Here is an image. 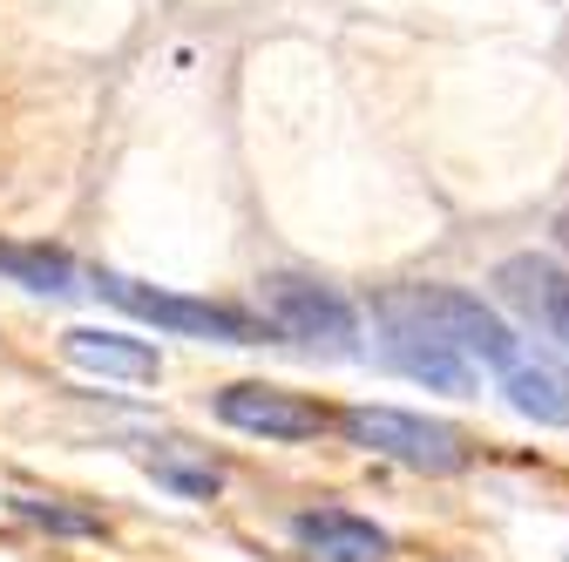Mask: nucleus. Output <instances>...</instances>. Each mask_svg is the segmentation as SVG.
Wrapping results in <instances>:
<instances>
[{
	"mask_svg": "<svg viewBox=\"0 0 569 562\" xmlns=\"http://www.w3.org/2000/svg\"><path fill=\"white\" fill-rule=\"evenodd\" d=\"M0 271L28 292H76V264L48 244H0Z\"/></svg>",
	"mask_w": 569,
	"mask_h": 562,
	"instance_id": "obj_12",
	"label": "nucleus"
},
{
	"mask_svg": "<svg viewBox=\"0 0 569 562\" xmlns=\"http://www.w3.org/2000/svg\"><path fill=\"white\" fill-rule=\"evenodd\" d=\"M292 542L306 555H319V562H387L393 555L387 529H373L352 509H299L292 515Z\"/></svg>",
	"mask_w": 569,
	"mask_h": 562,
	"instance_id": "obj_7",
	"label": "nucleus"
},
{
	"mask_svg": "<svg viewBox=\"0 0 569 562\" xmlns=\"http://www.w3.org/2000/svg\"><path fill=\"white\" fill-rule=\"evenodd\" d=\"M258 299L271 312V332H284V339L332 345V353H352V339H360V312H352L332 285H319V278L271 271L264 285H258Z\"/></svg>",
	"mask_w": 569,
	"mask_h": 562,
	"instance_id": "obj_4",
	"label": "nucleus"
},
{
	"mask_svg": "<svg viewBox=\"0 0 569 562\" xmlns=\"http://www.w3.org/2000/svg\"><path fill=\"white\" fill-rule=\"evenodd\" d=\"M373 319L380 325H407V332H427V339H441L455 345L461 360H481V367H516V332L495 319L475 292L461 285H393L373 299Z\"/></svg>",
	"mask_w": 569,
	"mask_h": 562,
	"instance_id": "obj_1",
	"label": "nucleus"
},
{
	"mask_svg": "<svg viewBox=\"0 0 569 562\" xmlns=\"http://www.w3.org/2000/svg\"><path fill=\"white\" fill-rule=\"evenodd\" d=\"M218 420L238 428V434H264V441H319L326 407L306 400V393L264 387V380H238V387L218 393Z\"/></svg>",
	"mask_w": 569,
	"mask_h": 562,
	"instance_id": "obj_5",
	"label": "nucleus"
},
{
	"mask_svg": "<svg viewBox=\"0 0 569 562\" xmlns=\"http://www.w3.org/2000/svg\"><path fill=\"white\" fill-rule=\"evenodd\" d=\"M142 468H150L170 495H183V502H210L224 488V468L210 461L203 448H190V441H150V448H142Z\"/></svg>",
	"mask_w": 569,
	"mask_h": 562,
	"instance_id": "obj_10",
	"label": "nucleus"
},
{
	"mask_svg": "<svg viewBox=\"0 0 569 562\" xmlns=\"http://www.w3.org/2000/svg\"><path fill=\"white\" fill-rule=\"evenodd\" d=\"M387 367L393 373H407V380H420V387H435V393H468L475 387V360H461L455 345H441V339H427V332H407V325H387Z\"/></svg>",
	"mask_w": 569,
	"mask_h": 562,
	"instance_id": "obj_8",
	"label": "nucleus"
},
{
	"mask_svg": "<svg viewBox=\"0 0 569 562\" xmlns=\"http://www.w3.org/2000/svg\"><path fill=\"white\" fill-rule=\"evenodd\" d=\"M96 292L109 299V305H122L129 319H142V325H163V332H177V339H218V345H258L271 325H258L251 312H238V305H210V299H183V292H150V285H136V278H116V271H102L96 278Z\"/></svg>",
	"mask_w": 569,
	"mask_h": 562,
	"instance_id": "obj_3",
	"label": "nucleus"
},
{
	"mask_svg": "<svg viewBox=\"0 0 569 562\" xmlns=\"http://www.w3.org/2000/svg\"><path fill=\"white\" fill-rule=\"evenodd\" d=\"M339 434L367 454H387L400 468H420V474H461L475 461L468 434L448 428V420H427V413H400V407H346L339 413Z\"/></svg>",
	"mask_w": 569,
	"mask_h": 562,
	"instance_id": "obj_2",
	"label": "nucleus"
},
{
	"mask_svg": "<svg viewBox=\"0 0 569 562\" xmlns=\"http://www.w3.org/2000/svg\"><path fill=\"white\" fill-rule=\"evenodd\" d=\"M8 509L28 529H48V535H109V522L96 509H76V502H61V495H8Z\"/></svg>",
	"mask_w": 569,
	"mask_h": 562,
	"instance_id": "obj_13",
	"label": "nucleus"
},
{
	"mask_svg": "<svg viewBox=\"0 0 569 562\" xmlns=\"http://www.w3.org/2000/svg\"><path fill=\"white\" fill-rule=\"evenodd\" d=\"M61 353L76 360L82 373H102V380H157L163 360L150 339H129V332H96V325H76L61 339Z\"/></svg>",
	"mask_w": 569,
	"mask_h": 562,
	"instance_id": "obj_9",
	"label": "nucleus"
},
{
	"mask_svg": "<svg viewBox=\"0 0 569 562\" xmlns=\"http://www.w3.org/2000/svg\"><path fill=\"white\" fill-rule=\"evenodd\" d=\"M495 285H502V299H509L529 325H542L562 353H569V271H562V264L522 251V258H509L502 271H495Z\"/></svg>",
	"mask_w": 569,
	"mask_h": 562,
	"instance_id": "obj_6",
	"label": "nucleus"
},
{
	"mask_svg": "<svg viewBox=\"0 0 569 562\" xmlns=\"http://www.w3.org/2000/svg\"><path fill=\"white\" fill-rule=\"evenodd\" d=\"M502 393L522 420H536V428H569V380L556 367H536V360H516L502 373Z\"/></svg>",
	"mask_w": 569,
	"mask_h": 562,
	"instance_id": "obj_11",
	"label": "nucleus"
}]
</instances>
